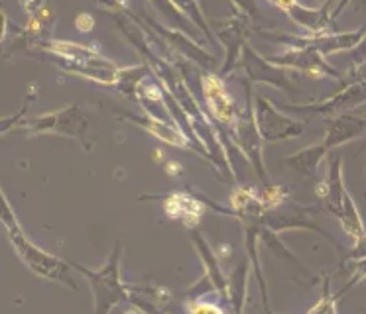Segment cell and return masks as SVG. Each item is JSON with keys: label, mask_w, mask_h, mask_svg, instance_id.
<instances>
[{"label": "cell", "mask_w": 366, "mask_h": 314, "mask_svg": "<svg viewBox=\"0 0 366 314\" xmlns=\"http://www.w3.org/2000/svg\"><path fill=\"white\" fill-rule=\"evenodd\" d=\"M38 46L41 47V51L51 55V61L67 73L91 78L103 85L119 83L122 69L93 47L73 44V41H56V39H41L38 41Z\"/></svg>", "instance_id": "6da1fadb"}, {"label": "cell", "mask_w": 366, "mask_h": 314, "mask_svg": "<svg viewBox=\"0 0 366 314\" xmlns=\"http://www.w3.org/2000/svg\"><path fill=\"white\" fill-rule=\"evenodd\" d=\"M9 240L12 243V248L18 253V258L22 259L24 263L32 273H36L41 279H48L51 283H59V285H65L69 289L77 290V285L73 283L71 275H69V269H71V263H67L61 258L57 255H51L48 251H44L41 248H38L36 243L24 234V230H14V232H9Z\"/></svg>", "instance_id": "7a4b0ae2"}, {"label": "cell", "mask_w": 366, "mask_h": 314, "mask_svg": "<svg viewBox=\"0 0 366 314\" xmlns=\"http://www.w3.org/2000/svg\"><path fill=\"white\" fill-rule=\"evenodd\" d=\"M120 255H122V243L117 242L112 248V253L107 265H103L99 271H91L87 267L79 265V263H71L77 271L85 275L93 287V295H95V313H111L114 306L128 300L127 287L120 281Z\"/></svg>", "instance_id": "3957f363"}, {"label": "cell", "mask_w": 366, "mask_h": 314, "mask_svg": "<svg viewBox=\"0 0 366 314\" xmlns=\"http://www.w3.org/2000/svg\"><path fill=\"white\" fill-rule=\"evenodd\" d=\"M20 126H24L20 130L22 133H64L79 141L85 149H91V143H87L89 116L77 102L56 112H48L44 116L32 118Z\"/></svg>", "instance_id": "277c9868"}, {"label": "cell", "mask_w": 366, "mask_h": 314, "mask_svg": "<svg viewBox=\"0 0 366 314\" xmlns=\"http://www.w3.org/2000/svg\"><path fill=\"white\" fill-rule=\"evenodd\" d=\"M366 34V26L355 31H319V34H310V36H276V34H266V38L280 41L286 47H295V49H313L323 57L345 49H352L357 46L360 38Z\"/></svg>", "instance_id": "5b68a950"}, {"label": "cell", "mask_w": 366, "mask_h": 314, "mask_svg": "<svg viewBox=\"0 0 366 314\" xmlns=\"http://www.w3.org/2000/svg\"><path fill=\"white\" fill-rule=\"evenodd\" d=\"M254 120L258 132L266 141H286L302 136L303 132V122L282 114L262 94H256Z\"/></svg>", "instance_id": "8992f818"}, {"label": "cell", "mask_w": 366, "mask_h": 314, "mask_svg": "<svg viewBox=\"0 0 366 314\" xmlns=\"http://www.w3.org/2000/svg\"><path fill=\"white\" fill-rule=\"evenodd\" d=\"M239 63L244 65V71H247L250 81H254V83H268V85L276 86V88H280V91H284L287 94L294 93V83H292L286 67L272 65V63L266 61L264 57L256 54L248 41H244V46H242V54H240Z\"/></svg>", "instance_id": "52a82bcc"}, {"label": "cell", "mask_w": 366, "mask_h": 314, "mask_svg": "<svg viewBox=\"0 0 366 314\" xmlns=\"http://www.w3.org/2000/svg\"><path fill=\"white\" fill-rule=\"evenodd\" d=\"M234 133H237V141L240 143V148L244 149V153L250 159V163L256 169V173L262 177L264 181H268V175H266V167H264L262 159V136L256 128L254 120V108L247 104V110L242 112H237V118H234Z\"/></svg>", "instance_id": "ba28073f"}, {"label": "cell", "mask_w": 366, "mask_h": 314, "mask_svg": "<svg viewBox=\"0 0 366 314\" xmlns=\"http://www.w3.org/2000/svg\"><path fill=\"white\" fill-rule=\"evenodd\" d=\"M366 101V81H352L342 88L341 93H335L327 101L313 102V104H294V106H284L287 110H297V112H313V114H342L347 110L360 106Z\"/></svg>", "instance_id": "9c48e42d"}, {"label": "cell", "mask_w": 366, "mask_h": 314, "mask_svg": "<svg viewBox=\"0 0 366 314\" xmlns=\"http://www.w3.org/2000/svg\"><path fill=\"white\" fill-rule=\"evenodd\" d=\"M270 61L280 65V67H286V69L302 71V73H305V75L311 78H342L341 73L335 69L333 65H329L323 55L317 54V51H313V49H295V47H287L286 54L276 55V57H272Z\"/></svg>", "instance_id": "30bf717a"}, {"label": "cell", "mask_w": 366, "mask_h": 314, "mask_svg": "<svg viewBox=\"0 0 366 314\" xmlns=\"http://www.w3.org/2000/svg\"><path fill=\"white\" fill-rule=\"evenodd\" d=\"M124 120H130V122H134V124L142 126L144 130H148L152 136H156L158 140L166 141L169 146H177V148H187L193 149V151H197L199 153V148L197 146H193L189 138L185 136V133L177 128V126L167 124V120L164 118H158L150 114V112H146L144 110L142 114H130V112H120Z\"/></svg>", "instance_id": "8fae6325"}, {"label": "cell", "mask_w": 366, "mask_h": 314, "mask_svg": "<svg viewBox=\"0 0 366 314\" xmlns=\"http://www.w3.org/2000/svg\"><path fill=\"white\" fill-rule=\"evenodd\" d=\"M201 91L205 94V101L211 110V114L221 124H232L237 118V108L232 102L231 94L227 93L223 81L217 75H203L201 78Z\"/></svg>", "instance_id": "7c38bea8"}, {"label": "cell", "mask_w": 366, "mask_h": 314, "mask_svg": "<svg viewBox=\"0 0 366 314\" xmlns=\"http://www.w3.org/2000/svg\"><path fill=\"white\" fill-rule=\"evenodd\" d=\"M362 133H366V116H357L342 112L339 116L331 118L327 122V132L323 138V146L331 153L335 148H339L341 143H347L350 140H357Z\"/></svg>", "instance_id": "4fadbf2b"}, {"label": "cell", "mask_w": 366, "mask_h": 314, "mask_svg": "<svg viewBox=\"0 0 366 314\" xmlns=\"http://www.w3.org/2000/svg\"><path fill=\"white\" fill-rule=\"evenodd\" d=\"M317 195L325 203L327 211L333 212L335 216H339L342 201H345V195H347L345 179H342V157L333 156L329 159L327 179L321 181V185L317 187Z\"/></svg>", "instance_id": "5bb4252c"}, {"label": "cell", "mask_w": 366, "mask_h": 314, "mask_svg": "<svg viewBox=\"0 0 366 314\" xmlns=\"http://www.w3.org/2000/svg\"><path fill=\"white\" fill-rule=\"evenodd\" d=\"M192 240L197 251H199L203 263H205V269H207V277L205 279L211 281V290L221 293V297H224V300H229V281H227V277L223 275V269H221L219 261H217L215 251L211 250L209 242L199 232H192Z\"/></svg>", "instance_id": "9a60e30c"}, {"label": "cell", "mask_w": 366, "mask_h": 314, "mask_svg": "<svg viewBox=\"0 0 366 314\" xmlns=\"http://www.w3.org/2000/svg\"><path fill=\"white\" fill-rule=\"evenodd\" d=\"M333 0H329L327 6L323 8H307L302 6L300 2H294L286 12L307 34H319V31H327V22H329V18H333V14L329 12V4Z\"/></svg>", "instance_id": "2e32d148"}, {"label": "cell", "mask_w": 366, "mask_h": 314, "mask_svg": "<svg viewBox=\"0 0 366 314\" xmlns=\"http://www.w3.org/2000/svg\"><path fill=\"white\" fill-rule=\"evenodd\" d=\"M329 156V151L325 149L323 143H317V146H310V148L300 149L297 153L290 156L286 159V163L290 169H294L300 177L303 179H310L317 171L319 163L323 161V157Z\"/></svg>", "instance_id": "e0dca14e"}, {"label": "cell", "mask_w": 366, "mask_h": 314, "mask_svg": "<svg viewBox=\"0 0 366 314\" xmlns=\"http://www.w3.org/2000/svg\"><path fill=\"white\" fill-rule=\"evenodd\" d=\"M219 38L223 39L224 46H227V61L223 65V73H229L231 69L237 67V63L240 59V54H242V46H244V36H242V26L240 22H229L223 24L219 28Z\"/></svg>", "instance_id": "ac0fdd59"}, {"label": "cell", "mask_w": 366, "mask_h": 314, "mask_svg": "<svg viewBox=\"0 0 366 314\" xmlns=\"http://www.w3.org/2000/svg\"><path fill=\"white\" fill-rule=\"evenodd\" d=\"M164 208L172 216V218L185 220L189 226L197 222V218L201 216V203L195 201L189 195H182V193H174L166 198L164 203Z\"/></svg>", "instance_id": "d6986e66"}, {"label": "cell", "mask_w": 366, "mask_h": 314, "mask_svg": "<svg viewBox=\"0 0 366 314\" xmlns=\"http://www.w3.org/2000/svg\"><path fill=\"white\" fill-rule=\"evenodd\" d=\"M247 275H248V263H240L234 273L229 279V300L234 303V310L240 313L242 305H244V295H247Z\"/></svg>", "instance_id": "ffe728a7"}, {"label": "cell", "mask_w": 366, "mask_h": 314, "mask_svg": "<svg viewBox=\"0 0 366 314\" xmlns=\"http://www.w3.org/2000/svg\"><path fill=\"white\" fill-rule=\"evenodd\" d=\"M172 4H174L179 12H183L185 16H189L193 22L197 24L201 30H203V34H205L209 39H213L211 28H209L207 22H205V18H203V12H201L199 2H197V0H172Z\"/></svg>", "instance_id": "44dd1931"}, {"label": "cell", "mask_w": 366, "mask_h": 314, "mask_svg": "<svg viewBox=\"0 0 366 314\" xmlns=\"http://www.w3.org/2000/svg\"><path fill=\"white\" fill-rule=\"evenodd\" d=\"M0 224L6 230V234L22 228L20 226V222H18L16 212L12 208V204H10V201L6 198V195L2 193V188H0Z\"/></svg>", "instance_id": "7402d4cb"}, {"label": "cell", "mask_w": 366, "mask_h": 314, "mask_svg": "<svg viewBox=\"0 0 366 314\" xmlns=\"http://www.w3.org/2000/svg\"><path fill=\"white\" fill-rule=\"evenodd\" d=\"M337 298H339V295L331 297V293H329V277H327L325 283H323L321 300L313 308H310V313H335L337 310Z\"/></svg>", "instance_id": "603a6c76"}, {"label": "cell", "mask_w": 366, "mask_h": 314, "mask_svg": "<svg viewBox=\"0 0 366 314\" xmlns=\"http://www.w3.org/2000/svg\"><path fill=\"white\" fill-rule=\"evenodd\" d=\"M286 196V187H266V191L260 195V201H262L264 208H272V206H280L284 203Z\"/></svg>", "instance_id": "cb8c5ba5"}, {"label": "cell", "mask_w": 366, "mask_h": 314, "mask_svg": "<svg viewBox=\"0 0 366 314\" xmlns=\"http://www.w3.org/2000/svg\"><path fill=\"white\" fill-rule=\"evenodd\" d=\"M26 110H28V102H26L22 108L18 110L16 114H12V116L0 118V136H2V133L10 132V130H14V128H18V126L22 124V118H24Z\"/></svg>", "instance_id": "d4e9b609"}, {"label": "cell", "mask_w": 366, "mask_h": 314, "mask_svg": "<svg viewBox=\"0 0 366 314\" xmlns=\"http://www.w3.org/2000/svg\"><path fill=\"white\" fill-rule=\"evenodd\" d=\"M234 2V6L239 8L242 14H247L250 20H254V22H260L262 20V12H260V8L256 4V0H232Z\"/></svg>", "instance_id": "484cf974"}, {"label": "cell", "mask_w": 366, "mask_h": 314, "mask_svg": "<svg viewBox=\"0 0 366 314\" xmlns=\"http://www.w3.org/2000/svg\"><path fill=\"white\" fill-rule=\"evenodd\" d=\"M349 259H355V261L366 259V234L360 236L358 240H355V248L345 253L342 261H349Z\"/></svg>", "instance_id": "4316f807"}, {"label": "cell", "mask_w": 366, "mask_h": 314, "mask_svg": "<svg viewBox=\"0 0 366 314\" xmlns=\"http://www.w3.org/2000/svg\"><path fill=\"white\" fill-rule=\"evenodd\" d=\"M362 279H366V259H360V261H357V269H355V275L350 277V281L347 283V287H345V289L339 293V297H341L345 290H349L350 287L355 285V283H360Z\"/></svg>", "instance_id": "83f0119b"}, {"label": "cell", "mask_w": 366, "mask_h": 314, "mask_svg": "<svg viewBox=\"0 0 366 314\" xmlns=\"http://www.w3.org/2000/svg\"><path fill=\"white\" fill-rule=\"evenodd\" d=\"M352 51V59H355V65H360V63H366V34L360 38L357 46L350 49Z\"/></svg>", "instance_id": "f1b7e54d"}, {"label": "cell", "mask_w": 366, "mask_h": 314, "mask_svg": "<svg viewBox=\"0 0 366 314\" xmlns=\"http://www.w3.org/2000/svg\"><path fill=\"white\" fill-rule=\"evenodd\" d=\"M75 26H77V30L79 31H89L93 28V18L89 14H85V12H81V14L77 16V20H75Z\"/></svg>", "instance_id": "f546056e"}, {"label": "cell", "mask_w": 366, "mask_h": 314, "mask_svg": "<svg viewBox=\"0 0 366 314\" xmlns=\"http://www.w3.org/2000/svg\"><path fill=\"white\" fill-rule=\"evenodd\" d=\"M6 36H9V18L4 14V10L0 8V44L6 39Z\"/></svg>", "instance_id": "4dcf8cb0"}, {"label": "cell", "mask_w": 366, "mask_h": 314, "mask_svg": "<svg viewBox=\"0 0 366 314\" xmlns=\"http://www.w3.org/2000/svg\"><path fill=\"white\" fill-rule=\"evenodd\" d=\"M97 6L107 8V10H122V4L120 0H93Z\"/></svg>", "instance_id": "1f68e13d"}, {"label": "cell", "mask_w": 366, "mask_h": 314, "mask_svg": "<svg viewBox=\"0 0 366 314\" xmlns=\"http://www.w3.org/2000/svg\"><path fill=\"white\" fill-rule=\"evenodd\" d=\"M189 310L193 313H201V310H211V313H221V308L215 305H195V306H189Z\"/></svg>", "instance_id": "d6a6232c"}]
</instances>
